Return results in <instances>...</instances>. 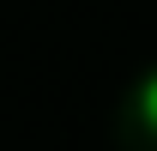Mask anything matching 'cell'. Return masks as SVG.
Segmentation results:
<instances>
[{
    "instance_id": "obj_1",
    "label": "cell",
    "mask_w": 157,
    "mask_h": 151,
    "mask_svg": "<svg viewBox=\"0 0 157 151\" xmlns=\"http://www.w3.org/2000/svg\"><path fill=\"white\" fill-rule=\"evenodd\" d=\"M133 109H139V121L157 133V73H145L139 79V97H133Z\"/></svg>"
}]
</instances>
